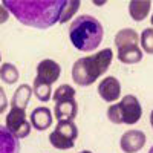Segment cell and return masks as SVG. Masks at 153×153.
I'll return each instance as SVG.
<instances>
[{"label":"cell","mask_w":153,"mask_h":153,"mask_svg":"<svg viewBox=\"0 0 153 153\" xmlns=\"http://www.w3.org/2000/svg\"><path fill=\"white\" fill-rule=\"evenodd\" d=\"M2 5L20 23L46 29L58 22L65 0H5Z\"/></svg>","instance_id":"6da1fadb"},{"label":"cell","mask_w":153,"mask_h":153,"mask_svg":"<svg viewBox=\"0 0 153 153\" xmlns=\"http://www.w3.org/2000/svg\"><path fill=\"white\" fill-rule=\"evenodd\" d=\"M104 29L98 19L89 14H83L74 19L69 28V38L75 49L81 52L95 51L103 42Z\"/></svg>","instance_id":"7a4b0ae2"},{"label":"cell","mask_w":153,"mask_h":153,"mask_svg":"<svg viewBox=\"0 0 153 153\" xmlns=\"http://www.w3.org/2000/svg\"><path fill=\"white\" fill-rule=\"evenodd\" d=\"M113 58V52L110 48L97 52L95 55H87L78 58L72 66V80L78 86H91L94 84L103 74L107 72Z\"/></svg>","instance_id":"3957f363"},{"label":"cell","mask_w":153,"mask_h":153,"mask_svg":"<svg viewBox=\"0 0 153 153\" xmlns=\"http://www.w3.org/2000/svg\"><path fill=\"white\" fill-rule=\"evenodd\" d=\"M143 117V107L135 95H126L118 104L107 109V118L113 124H136Z\"/></svg>","instance_id":"277c9868"},{"label":"cell","mask_w":153,"mask_h":153,"mask_svg":"<svg viewBox=\"0 0 153 153\" xmlns=\"http://www.w3.org/2000/svg\"><path fill=\"white\" fill-rule=\"evenodd\" d=\"M78 136V129L74 121L60 120L55 130L49 135V141L58 150H68L75 146V139Z\"/></svg>","instance_id":"5b68a950"},{"label":"cell","mask_w":153,"mask_h":153,"mask_svg":"<svg viewBox=\"0 0 153 153\" xmlns=\"http://www.w3.org/2000/svg\"><path fill=\"white\" fill-rule=\"evenodd\" d=\"M6 129L17 139L26 138L31 133V124L26 120V112L20 107H11L6 117Z\"/></svg>","instance_id":"8992f818"},{"label":"cell","mask_w":153,"mask_h":153,"mask_svg":"<svg viewBox=\"0 0 153 153\" xmlns=\"http://www.w3.org/2000/svg\"><path fill=\"white\" fill-rule=\"evenodd\" d=\"M61 74V68L57 61L54 60H43L38 63L37 66V76L35 80L40 81V83H45V84H51L52 86V83H55L58 80V76Z\"/></svg>","instance_id":"52a82bcc"},{"label":"cell","mask_w":153,"mask_h":153,"mask_svg":"<svg viewBox=\"0 0 153 153\" xmlns=\"http://www.w3.org/2000/svg\"><path fill=\"white\" fill-rule=\"evenodd\" d=\"M120 146L124 153H136L146 146V135L141 130H127L120 139Z\"/></svg>","instance_id":"ba28073f"},{"label":"cell","mask_w":153,"mask_h":153,"mask_svg":"<svg viewBox=\"0 0 153 153\" xmlns=\"http://www.w3.org/2000/svg\"><path fill=\"white\" fill-rule=\"evenodd\" d=\"M98 94L106 103H113L121 95V84L120 80L115 76H106V78L98 84Z\"/></svg>","instance_id":"9c48e42d"},{"label":"cell","mask_w":153,"mask_h":153,"mask_svg":"<svg viewBox=\"0 0 153 153\" xmlns=\"http://www.w3.org/2000/svg\"><path fill=\"white\" fill-rule=\"evenodd\" d=\"M31 124L34 126L35 130H46L52 124V112H51L48 107H37L32 110L31 113Z\"/></svg>","instance_id":"30bf717a"},{"label":"cell","mask_w":153,"mask_h":153,"mask_svg":"<svg viewBox=\"0 0 153 153\" xmlns=\"http://www.w3.org/2000/svg\"><path fill=\"white\" fill-rule=\"evenodd\" d=\"M54 113L57 120H69V121H74V118L76 117L78 113V104H76L75 98L72 100H66V101H60V103H55V107H54Z\"/></svg>","instance_id":"8fae6325"},{"label":"cell","mask_w":153,"mask_h":153,"mask_svg":"<svg viewBox=\"0 0 153 153\" xmlns=\"http://www.w3.org/2000/svg\"><path fill=\"white\" fill-rule=\"evenodd\" d=\"M0 153H20V141L5 126H0Z\"/></svg>","instance_id":"7c38bea8"},{"label":"cell","mask_w":153,"mask_h":153,"mask_svg":"<svg viewBox=\"0 0 153 153\" xmlns=\"http://www.w3.org/2000/svg\"><path fill=\"white\" fill-rule=\"evenodd\" d=\"M150 9H152V2L149 0H132L129 3V14L135 22H141L144 20L149 14H150Z\"/></svg>","instance_id":"4fadbf2b"},{"label":"cell","mask_w":153,"mask_h":153,"mask_svg":"<svg viewBox=\"0 0 153 153\" xmlns=\"http://www.w3.org/2000/svg\"><path fill=\"white\" fill-rule=\"evenodd\" d=\"M118 60L126 65H135L143 60V51L138 48V45L121 48L118 49Z\"/></svg>","instance_id":"5bb4252c"},{"label":"cell","mask_w":153,"mask_h":153,"mask_svg":"<svg viewBox=\"0 0 153 153\" xmlns=\"http://www.w3.org/2000/svg\"><path fill=\"white\" fill-rule=\"evenodd\" d=\"M32 95V87L29 84H22L17 87V91L14 92V97H12L11 104L12 107H20V109H26L29 100Z\"/></svg>","instance_id":"9a60e30c"},{"label":"cell","mask_w":153,"mask_h":153,"mask_svg":"<svg viewBox=\"0 0 153 153\" xmlns=\"http://www.w3.org/2000/svg\"><path fill=\"white\" fill-rule=\"evenodd\" d=\"M138 42H139V37H138L136 31H133L130 28L121 29L117 35H115V46H117V49L138 45Z\"/></svg>","instance_id":"2e32d148"},{"label":"cell","mask_w":153,"mask_h":153,"mask_svg":"<svg viewBox=\"0 0 153 153\" xmlns=\"http://www.w3.org/2000/svg\"><path fill=\"white\" fill-rule=\"evenodd\" d=\"M19 76H20V74L12 63H3V65L0 66V80L3 83L14 84V83H17Z\"/></svg>","instance_id":"e0dca14e"},{"label":"cell","mask_w":153,"mask_h":153,"mask_svg":"<svg viewBox=\"0 0 153 153\" xmlns=\"http://www.w3.org/2000/svg\"><path fill=\"white\" fill-rule=\"evenodd\" d=\"M80 5H81V3L78 2V0H65V5H63V8H61L58 22H60V23L69 22V19L74 17V14H75L76 11H78Z\"/></svg>","instance_id":"ac0fdd59"},{"label":"cell","mask_w":153,"mask_h":153,"mask_svg":"<svg viewBox=\"0 0 153 153\" xmlns=\"http://www.w3.org/2000/svg\"><path fill=\"white\" fill-rule=\"evenodd\" d=\"M34 95L42 101V103H46V101L51 100L52 97V89H51V84H45V83H40L34 80V89H32Z\"/></svg>","instance_id":"d6986e66"},{"label":"cell","mask_w":153,"mask_h":153,"mask_svg":"<svg viewBox=\"0 0 153 153\" xmlns=\"http://www.w3.org/2000/svg\"><path fill=\"white\" fill-rule=\"evenodd\" d=\"M51 98H52L55 103L72 100V98H75V89L72 86H69V84H61V86H58V89L54 92V95Z\"/></svg>","instance_id":"ffe728a7"},{"label":"cell","mask_w":153,"mask_h":153,"mask_svg":"<svg viewBox=\"0 0 153 153\" xmlns=\"http://www.w3.org/2000/svg\"><path fill=\"white\" fill-rule=\"evenodd\" d=\"M152 37H153L152 28H147L141 34V46L144 49V52H147V54H152L153 52V38Z\"/></svg>","instance_id":"44dd1931"},{"label":"cell","mask_w":153,"mask_h":153,"mask_svg":"<svg viewBox=\"0 0 153 153\" xmlns=\"http://www.w3.org/2000/svg\"><path fill=\"white\" fill-rule=\"evenodd\" d=\"M8 107V98H6V94H5V89L0 87V113H3Z\"/></svg>","instance_id":"7402d4cb"},{"label":"cell","mask_w":153,"mask_h":153,"mask_svg":"<svg viewBox=\"0 0 153 153\" xmlns=\"http://www.w3.org/2000/svg\"><path fill=\"white\" fill-rule=\"evenodd\" d=\"M8 19H9V12H8V9H6L2 3H0V25L5 23Z\"/></svg>","instance_id":"603a6c76"},{"label":"cell","mask_w":153,"mask_h":153,"mask_svg":"<svg viewBox=\"0 0 153 153\" xmlns=\"http://www.w3.org/2000/svg\"><path fill=\"white\" fill-rule=\"evenodd\" d=\"M80 153H92L91 150H83V152H80Z\"/></svg>","instance_id":"cb8c5ba5"},{"label":"cell","mask_w":153,"mask_h":153,"mask_svg":"<svg viewBox=\"0 0 153 153\" xmlns=\"http://www.w3.org/2000/svg\"><path fill=\"white\" fill-rule=\"evenodd\" d=\"M0 60H2V55H0Z\"/></svg>","instance_id":"d4e9b609"}]
</instances>
